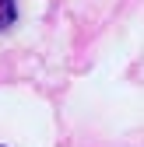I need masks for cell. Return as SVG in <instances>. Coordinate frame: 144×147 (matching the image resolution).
<instances>
[{"label":"cell","instance_id":"1","mask_svg":"<svg viewBox=\"0 0 144 147\" xmlns=\"http://www.w3.org/2000/svg\"><path fill=\"white\" fill-rule=\"evenodd\" d=\"M14 0H0V32L4 28H11V21H14Z\"/></svg>","mask_w":144,"mask_h":147}]
</instances>
